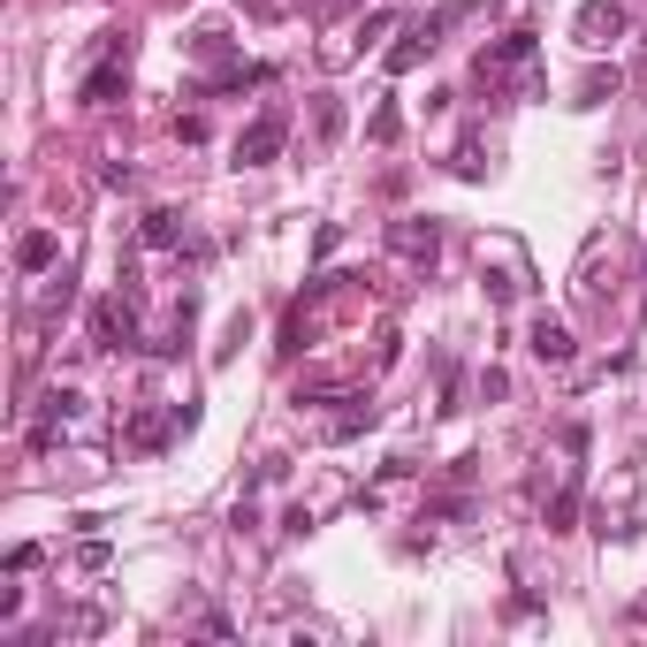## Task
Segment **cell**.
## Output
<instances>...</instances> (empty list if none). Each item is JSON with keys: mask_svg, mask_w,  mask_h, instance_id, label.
Masks as SVG:
<instances>
[{"mask_svg": "<svg viewBox=\"0 0 647 647\" xmlns=\"http://www.w3.org/2000/svg\"><path fill=\"white\" fill-rule=\"evenodd\" d=\"M458 15H465V8H435V15H419V23H404V38H396V46L381 54V69H389V77H412V69H419V61H427V54L442 46V31H450Z\"/></svg>", "mask_w": 647, "mask_h": 647, "instance_id": "6da1fadb", "label": "cell"}, {"mask_svg": "<svg viewBox=\"0 0 647 647\" xmlns=\"http://www.w3.org/2000/svg\"><path fill=\"white\" fill-rule=\"evenodd\" d=\"M282 146H290V115H282V107H267L259 123H244V130H236V167L282 161Z\"/></svg>", "mask_w": 647, "mask_h": 647, "instance_id": "7a4b0ae2", "label": "cell"}, {"mask_svg": "<svg viewBox=\"0 0 647 647\" xmlns=\"http://www.w3.org/2000/svg\"><path fill=\"white\" fill-rule=\"evenodd\" d=\"M625 31H633V15H625L617 0H587V8L571 15V38H579L587 54H610V46H617Z\"/></svg>", "mask_w": 647, "mask_h": 647, "instance_id": "3957f363", "label": "cell"}, {"mask_svg": "<svg viewBox=\"0 0 647 647\" xmlns=\"http://www.w3.org/2000/svg\"><path fill=\"white\" fill-rule=\"evenodd\" d=\"M123 92H130V46H115V54H107V61L77 84V100H84V107H115Z\"/></svg>", "mask_w": 647, "mask_h": 647, "instance_id": "277c9868", "label": "cell"}, {"mask_svg": "<svg viewBox=\"0 0 647 647\" xmlns=\"http://www.w3.org/2000/svg\"><path fill=\"white\" fill-rule=\"evenodd\" d=\"M389 252H396V259H412V267H435L442 229H435V221H419V213H404V221H389Z\"/></svg>", "mask_w": 647, "mask_h": 647, "instance_id": "5b68a950", "label": "cell"}, {"mask_svg": "<svg viewBox=\"0 0 647 647\" xmlns=\"http://www.w3.org/2000/svg\"><path fill=\"white\" fill-rule=\"evenodd\" d=\"M92 343H100V350H130V343H138L130 298H100V305H92Z\"/></svg>", "mask_w": 647, "mask_h": 647, "instance_id": "8992f818", "label": "cell"}, {"mask_svg": "<svg viewBox=\"0 0 647 647\" xmlns=\"http://www.w3.org/2000/svg\"><path fill=\"white\" fill-rule=\"evenodd\" d=\"M525 350H533L541 366H571L579 343H571V327L556 321V313H533V321H525Z\"/></svg>", "mask_w": 647, "mask_h": 647, "instance_id": "52a82bcc", "label": "cell"}, {"mask_svg": "<svg viewBox=\"0 0 647 647\" xmlns=\"http://www.w3.org/2000/svg\"><path fill=\"white\" fill-rule=\"evenodd\" d=\"M190 427V404H167V412H146L138 427H130V450H167V435H183Z\"/></svg>", "mask_w": 647, "mask_h": 647, "instance_id": "ba28073f", "label": "cell"}, {"mask_svg": "<svg viewBox=\"0 0 647 647\" xmlns=\"http://www.w3.org/2000/svg\"><path fill=\"white\" fill-rule=\"evenodd\" d=\"M54 259H61V236H54V229H23V244H15V267H23V275H46Z\"/></svg>", "mask_w": 647, "mask_h": 647, "instance_id": "9c48e42d", "label": "cell"}, {"mask_svg": "<svg viewBox=\"0 0 647 647\" xmlns=\"http://www.w3.org/2000/svg\"><path fill=\"white\" fill-rule=\"evenodd\" d=\"M138 244H146V252H175V244H183V213H175V206H153L146 229H138Z\"/></svg>", "mask_w": 647, "mask_h": 647, "instance_id": "30bf717a", "label": "cell"}, {"mask_svg": "<svg viewBox=\"0 0 647 647\" xmlns=\"http://www.w3.org/2000/svg\"><path fill=\"white\" fill-rule=\"evenodd\" d=\"M381 412H373V396L366 389H350V412H335V427H327V442H350V435H366Z\"/></svg>", "mask_w": 647, "mask_h": 647, "instance_id": "8fae6325", "label": "cell"}, {"mask_svg": "<svg viewBox=\"0 0 647 647\" xmlns=\"http://www.w3.org/2000/svg\"><path fill=\"white\" fill-rule=\"evenodd\" d=\"M602 100H617V69H587V77H579V100H571V107H602Z\"/></svg>", "mask_w": 647, "mask_h": 647, "instance_id": "7c38bea8", "label": "cell"}, {"mask_svg": "<svg viewBox=\"0 0 647 647\" xmlns=\"http://www.w3.org/2000/svg\"><path fill=\"white\" fill-rule=\"evenodd\" d=\"M571 518H579V481L556 487V502H548V533H571Z\"/></svg>", "mask_w": 647, "mask_h": 647, "instance_id": "4fadbf2b", "label": "cell"}, {"mask_svg": "<svg viewBox=\"0 0 647 647\" xmlns=\"http://www.w3.org/2000/svg\"><path fill=\"white\" fill-rule=\"evenodd\" d=\"M450 167H458L465 183H481V175H487V161H481V138H465V146H458V161H450Z\"/></svg>", "mask_w": 647, "mask_h": 647, "instance_id": "5bb4252c", "label": "cell"}, {"mask_svg": "<svg viewBox=\"0 0 647 647\" xmlns=\"http://www.w3.org/2000/svg\"><path fill=\"white\" fill-rule=\"evenodd\" d=\"M396 130H404V115L396 107H373V146H396Z\"/></svg>", "mask_w": 647, "mask_h": 647, "instance_id": "9a60e30c", "label": "cell"}, {"mask_svg": "<svg viewBox=\"0 0 647 647\" xmlns=\"http://www.w3.org/2000/svg\"><path fill=\"white\" fill-rule=\"evenodd\" d=\"M313 123H321V138H335V130H343V107H335L327 92H321V100H313Z\"/></svg>", "mask_w": 647, "mask_h": 647, "instance_id": "2e32d148", "label": "cell"}, {"mask_svg": "<svg viewBox=\"0 0 647 647\" xmlns=\"http://www.w3.org/2000/svg\"><path fill=\"white\" fill-rule=\"evenodd\" d=\"M640 321H647V313H640Z\"/></svg>", "mask_w": 647, "mask_h": 647, "instance_id": "e0dca14e", "label": "cell"}]
</instances>
